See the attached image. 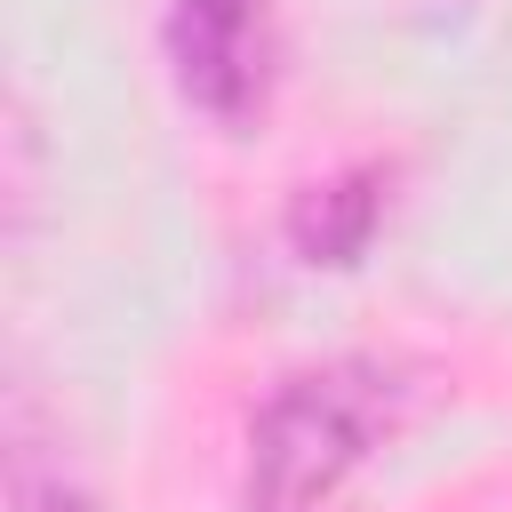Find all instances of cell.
Here are the masks:
<instances>
[{
	"mask_svg": "<svg viewBox=\"0 0 512 512\" xmlns=\"http://www.w3.org/2000/svg\"><path fill=\"white\" fill-rule=\"evenodd\" d=\"M384 224V168H344V176H320L288 200V248L312 264V272H344L368 256Z\"/></svg>",
	"mask_w": 512,
	"mask_h": 512,
	"instance_id": "cell-3",
	"label": "cell"
},
{
	"mask_svg": "<svg viewBox=\"0 0 512 512\" xmlns=\"http://www.w3.org/2000/svg\"><path fill=\"white\" fill-rule=\"evenodd\" d=\"M392 376L376 360H320L280 376L248 424V512H320L336 480L392 432Z\"/></svg>",
	"mask_w": 512,
	"mask_h": 512,
	"instance_id": "cell-1",
	"label": "cell"
},
{
	"mask_svg": "<svg viewBox=\"0 0 512 512\" xmlns=\"http://www.w3.org/2000/svg\"><path fill=\"white\" fill-rule=\"evenodd\" d=\"M176 96L224 128L264 112L272 88V0H168L160 24Z\"/></svg>",
	"mask_w": 512,
	"mask_h": 512,
	"instance_id": "cell-2",
	"label": "cell"
},
{
	"mask_svg": "<svg viewBox=\"0 0 512 512\" xmlns=\"http://www.w3.org/2000/svg\"><path fill=\"white\" fill-rule=\"evenodd\" d=\"M8 504H16V512H80V488H72V472H64V448L40 440L32 400L8 408Z\"/></svg>",
	"mask_w": 512,
	"mask_h": 512,
	"instance_id": "cell-4",
	"label": "cell"
}]
</instances>
